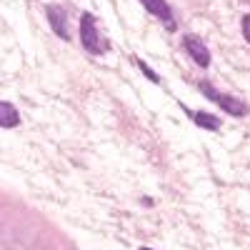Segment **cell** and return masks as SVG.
<instances>
[{
  "label": "cell",
  "instance_id": "1",
  "mask_svg": "<svg viewBox=\"0 0 250 250\" xmlns=\"http://www.w3.org/2000/svg\"><path fill=\"white\" fill-rule=\"evenodd\" d=\"M200 93H203L208 100L218 103V105H220L225 113H230V115H235V118L248 113V108H245V103H243V100H238V98H233V95H225V93L215 90L210 83H200Z\"/></svg>",
  "mask_w": 250,
  "mask_h": 250
},
{
  "label": "cell",
  "instance_id": "2",
  "mask_svg": "<svg viewBox=\"0 0 250 250\" xmlns=\"http://www.w3.org/2000/svg\"><path fill=\"white\" fill-rule=\"evenodd\" d=\"M80 43L85 45L88 53H100V50H103V48H100V38H98V30H95V25H93V15H90V13H85V15H83V20H80Z\"/></svg>",
  "mask_w": 250,
  "mask_h": 250
},
{
  "label": "cell",
  "instance_id": "3",
  "mask_svg": "<svg viewBox=\"0 0 250 250\" xmlns=\"http://www.w3.org/2000/svg\"><path fill=\"white\" fill-rule=\"evenodd\" d=\"M185 50L190 53V58L198 62L200 68H208L210 65V53H208V48L203 45V40L200 38H195V35H185Z\"/></svg>",
  "mask_w": 250,
  "mask_h": 250
},
{
  "label": "cell",
  "instance_id": "4",
  "mask_svg": "<svg viewBox=\"0 0 250 250\" xmlns=\"http://www.w3.org/2000/svg\"><path fill=\"white\" fill-rule=\"evenodd\" d=\"M140 3L145 5V10H148V13H153V15H158L160 20H165V23H168V28H175V25H173L170 5L165 3V0H140Z\"/></svg>",
  "mask_w": 250,
  "mask_h": 250
},
{
  "label": "cell",
  "instance_id": "5",
  "mask_svg": "<svg viewBox=\"0 0 250 250\" xmlns=\"http://www.w3.org/2000/svg\"><path fill=\"white\" fill-rule=\"evenodd\" d=\"M48 20L53 25V33L60 35L62 40H68V28H65V13L58 10L55 5H48Z\"/></svg>",
  "mask_w": 250,
  "mask_h": 250
},
{
  "label": "cell",
  "instance_id": "6",
  "mask_svg": "<svg viewBox=\"0 0 250 250\" xmlns=\"http://www.w3.org/2000/svg\"><path fill=\"white\" fill-rule=\"evenodd\" d=\"M20 123V113L10 103H0V128H15Z\"/></svg>",
  "mask_w": 250,
  "mask_h": 250
},
{
  "label": "cell",
  "instance_id": "7",
  "mask_svg": "<svg viewBox=\"0 0 250 250\" xmlns=\"http://www.w3.org/2000/svg\"><path fill=\"white\" fill-rule=\"evenodd\" d=\"M193 118H195V123L200 125V128H205V130H218V128H220L218 118L210 115V113H195Z\"/></svg>",
  "mask_w": 250,
  "mask_h": 250
},
{
  "label": "cell",
  "instance_id": "8",
  "mask_svg": "<svg viewBox=\"0 0 250 250\" xmlns=\"http://www.w3.org/2000/svg\"><path fill=\"white\" fill-rule=\"evenodd\" d=\"M133 60H135V65H138V68H140V70H143L145 75H148V78H150L153 83H158V80H160V78H158V75H155V73H153V70L148 68V62H143L140 58H133Z\"/></svg>",
  "mask_w": 250,
  "mask_h": 250
},
{
  "label": "cell",
  "instance_id": "9",
  "mask_svg": "<svg viewBox=\"0 0 250 250\" xmlns=\"http://www.w3.org/2000/svg\"><path fill=\"white\" fill-rule=\"evenodd\" d=\"M243 35H245V40L250 43V15L243 18Z\"/></svg>",
  "mask_w": 250,
  "mask_h": 250
},
{
  "label": "cell",
  "instance_id": "10",
  "mask_svg": "<svg viewBox=\"0 0 250 250\" xmlns=\"http://www.w3.org/2000/svg\"><path fill=\"white\" fill-rule=\"evenodd\" d=\"M140 250H153V248H140Z\"/></svg>",
  "mask_w": 250,
  "mask_h": 250
}]
</instances>
